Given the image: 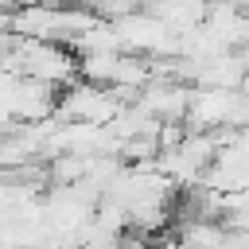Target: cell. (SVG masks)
Segmentation results:
<instances>
[{
    "label": "cell",
    "instance_id": "3",
    "mask_svg": "<svg viewBox=\"0 0 249 249\" xmlns=\"http://www.w3.org/2000/svg\"><path fill=\"white\" fill-rule=\"evenodd\" d=\"M136 105L148 109L156 121H187V105H191V86L179 82V78H163L156 74L140 93H136Z\"/></svg>",
    "mask_w": 249,
    "mask_h": 249
},
{
    "label": "cell",
    "instance_id": "2",
    "mask_svg": "<svg viewBox=\"0 0 249 249\" xmlns=\"http://www.w3.org/2000/svg\"><path fill=\"white\" fill-rule=\"evenodd\" d=\"M124 93L93 86L86 78H78L74 86H66L58 93V121H86V124H113L117 113L124 109Z\"/></svg>",
    "mask_w": 249,
    "mask_h": 249
},
{
    "label": "cell",
    "instance_id": "1",
    "mask_svg": "<svg viewBox=\"0 0 249 249\" xmlns=\"http://www.w3.org/2000/svg\"><path fill=\"white\" fill-rule=\"evenodd\" d=\"M0 70H19L27 78H39L54 89H66L82 78V62L66 43H47V39H19L16 35V51L4 58Z\"/></svg>",
    "mask_w": 249,
    "mask_h": 249
}]
</instances>
